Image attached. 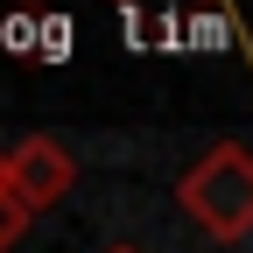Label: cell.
<instances>
[{
	"mask_svg": "<svg viewBox=\"0 0 253 253\" xmlns=\"http://www.w3.org/2000/svg\"><path fill=\"white\" fill-rule=\"evenodd\" d=\"M176 204L197 218L211 239H246V232H253V155H246L239 141H218L204 162L183 169Z\"/></svg>",
	"mask_w": 253,
	"mask_h": 253,
	"instance_id": "obj_1",
	"label": "cell"
},
{
	"mask_svg": "<svg viewBox=\"0 0 253 253\" xmlns=\"http://www.w3.org/2000/svg\"><path fill=\"white\" fill-rule=\"evenodd\" d=\"M0 183H7L28 211H49L63 190L78 183V162H71V148H63V141L28 134V141H7V148H0Z\"/></svg>",
	"mask_w": 253,
	"mask_h": 253,
	"instance_id": "obj_2",
	"label": "cell"
},
{
	"mask_svg": "<svg viewBox=\"0 0 253 253\" xmlns=\"http://www.w3.org/2000/svg\"><path fill=\"white\" fill-rule=\"evenodd\" d=\"M28 218H36V211H28V204L14 197L7 183H0V253H7V246H14V239L28 232Z\"/></svg>",
	"mask_w": 253,
	"mask_h": 253,
	"instance_id": "obj_3",
	"label": "cell"
},
{
	"mask_svg": "<svg viewBox=\"0 0 253 253\" xmlns=\"http://www.w3.org/2000/svg\"><path fill=\"white\" fill-rule=\"evenodd\" d=\"M106 253H141V246H106Z\"/></svg>",
	"mask_w": 253,
	"mask_h": 253,
	"instance_id": "obj_4",
	"label": "cell"
}]
</instances>
